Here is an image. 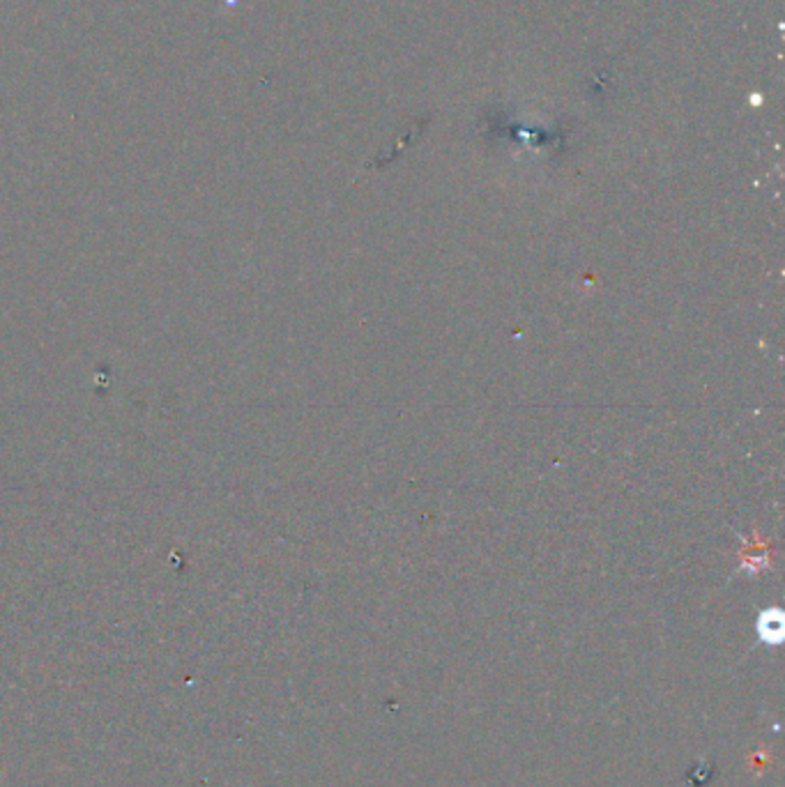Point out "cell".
<instances>
[{
    "mask_svg": "<svg viewBox=\"0 0 785 787\" xmlns=\"http://www.w3.org/2000/svg\"><path fill=\"white\" fill-rule=\"evenodd\" d=\"M760 635H763V641L776 645L781 641L783 635V618L778 610H770V612H763V618H760Z\"/></svg>",
    "mask_w": 785,
    "mask_h": 787,
    "instance_id": "1",
    "label": "cell"
}]
</instances>
